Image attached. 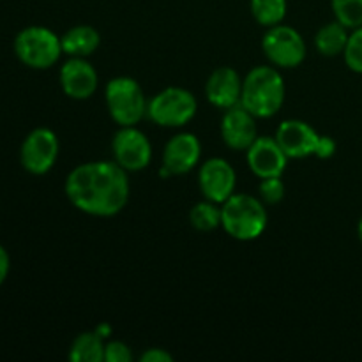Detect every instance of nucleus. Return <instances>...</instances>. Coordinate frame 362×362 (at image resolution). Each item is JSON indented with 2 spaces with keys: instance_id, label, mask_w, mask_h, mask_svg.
Segmentation results:
<instances>
[{
  "instance_id": "obj_1",
  "label": "nucleus",
  "mask_w": 362,
  "mask_h": 362,
  "mask_svg": "<svg viewBox=\"0 0 362 362\" xmlns=\"http://www.w3.org/2000/svg\"><path fill=\"white\" fill-rule=\"evenodd\" d=\"M66 194L78 211L110 218L129 200L127 172L115 161H94L76 166L66 179Z\"/></svg>"
},
{
  "instance_id": "obj_2",
  "label": "nucleus",
  "mask_w": 362,
  "mask_h": 362,
  "mask_svg": "<svg viewBox=\"0 0 362 362\" xmlns=\"http://www.w3.org/2000/svg\"><path fill=\"white\" fill-rule=\"evenodd\" d=\"M285 101L283 76L269 66L255 67L243 80L240 105L257 119H269L276 115Z\"/></svg>"
},
{
  "instance_id": "obj_3",
  "label": "nucleus",
  "mask_w": 362,
  "mask_h": 362,
  "mask_svg": "<svg viewBox=\"0 0 362 362\" xmlns=\"http://www.w3.org/2000/svg\"><path fill=\"white\" fill-rule=\"evenodd\" d=\"M221 226L235 240L258 239L267 226L264 202L251 194H232L221 207Z\"/></svg>"
},
{
  "instance_id": "obj_4",
  "label": "nucleus",
  "mask_w": 362,
  "mask_h": 362,
  "mask_svg": "<svg viewBox=\"0 0 362 362\" xmlns=\"http://www.w3.org/2000/svg\"><path fill=\"white\" fill-rule=\"evenodd\" d=\"M14 53L30 69H49L62 55L60 37L46 27H27L14 37Z\"/></svg>"
},
{
  "instance_id": "obj_5",
  "label": "nucleus",
  "mask_w": 362,
  "mask_h": 362,
  "mask_svg": "<svg viewBox=\"0 0 362 362\" xmlns=\"http://www.w3.org/2000/svg\"><path fill=\"white\" fill-rule=\"evenodd\" d=\"M105 99L112 119L122 127L136 126L147 112L144 90L140 83L129 76L113 78L106 85Z\"/></svg>"
},
{
  "instance_id": "obj_6",
  "label": "nucleus",
  "mask_w": 362,
  "mask_h": 362,
  "mask_svg": "<svg viewBox=\"0 0 362 362\" xmlns=\"http://www.w3.org/2000/svg\"><path fill=\"white\" fill-rule=\"evenodd\" d=\"M147 113L161 127H182L197 115V99L189 90L168 87L147 105Z\"/></svg>"
},
{
  "instance_id": "obj_7",
  "label": "nucleus",
  "mask_w": 362,
  "mask_h": 362,
  "mask_svg": "<svg viewBox=\"0 0 362 362\" xmlns=\"http://www.w3.org/2000/svg\"><path fill=\"white\" fill-rule=\"evenodd\" d=\"M262 49L271 64L285 69L300 66L306 59V42L303 35L296 28L281 23L269 27L262 39Z\"/></svg>"
},
{
  "instance_id": "obj_8",
  "label": "nucleus",
  "mask_w": 362,
  "mask_h": 362,
  "mask_svg": "<svg viewBox=\"0 0 362 362\" xmlns=\"http://www.w3.org/2000/svg\"><path fill=\"white\" fill-rule=\"evenodd\" d=\"M59 138L48 127L30 131L20 148L21 166L32 175H45L59 158Z\"/></svg>"
},
{
  "instance_id": "obj_9",
  "label": "nucleus",
  "mask_w": 362,
  "mask_h": 362,
  "mask_svg": "<svg viewBox=\"0 0 362 362\" xmlns=\"http://www.w3.org/2000/svg\"><path fill=\"white\" fill-rule=\"evenodd\" d=\"M113 158L117 165L126 172H138L147 168L152 158V147L148 138L134 126H126L113 136Z\"/></svg>"
},
{
  "instance_id": "obj_10",
  "label": "nucleus",
  "mask_w": 362,
  "mask_h": 362,
  "mask_svg": "<svg viewBox=\"0 0 362 362\" xmlns=\"http://www.w3.org/2000/svg\"><path fill=\"white\" fill-rule=\"evenodd\" d=\"M198 184L205 200L225 204L235 191V170L225 159L212 158L202 165Z\"/></svg>"
},
{
  "instance_id": "obj_11",
  "label": "nucleus",
  "mask_w": 362,
  "mask_h": 362,
  "mask_svg": "<svg viewBox=\"0 0 362 362\" xmlns=\"http://www.w3.org/2000/svg\"><path fill=\"white\" fill-rule=\"evenodd\" d=\"M246 152L250 170L258 179L281 177L290 159L278 140L269 136H258Z\"/></svg>"
},
{
  "instance_id": "obj_12",
  "label": "nucleus",
  "mask_w": 362,
  "mask_h": 362,
  "mask_svg": "<svg viewBox=\"0 0 362 362\" xmlns=\"http://www.w3.org/2000/svg\"><path fill=\"white\" fill-rule=\"evenodd\" d=\"M60 87L67 98L88 99L98 88V71L83 57H73L60 67Z\"/></svg>"
},
{
  "instance_id": "obj_13",
  "label": "nucleus",
  "mask_w": 362,
  "mask_h": 362,
  "mask_svg": "<svg viewBox=\"0 0 362 362\" xmlns=\"http://www.w3.org/2000/svg\"><path fill=\"white\" fill-rule=\"evenodd\" d=\"M255 119L257 117L247 112L240 103L226 110L221 119L223 141L233 151H247L258 138Z\"/></svg>"
},
{
  "instance_id": "obj_14",
  "label": "nucleus",
  "mask_w": 362,
  "mask_h": 362,
  "mask_svg": "<svg viewBox=\"0 0 362 362\" xmlns=\"http://www.w3.org/2000/svg\"><path fill=\"white\" fill-rule=\"evenodd\" d=\"M202 145L194 134L179 133L168 140L163 152V166L170 175H184L200 161Z\"/></svg>"
},
{
  "instance_id": "obj_15",
  "label": "nucleus",
  "mask_w": 362,
  "mask_h": 362,
  "mask_svg": "<svg viewBox=\"0 0 362 362\" xmlns=\"http://www.w3.org/2000/svg\"><path fill=\"white\" fill-rule=\"evenodd\" d=\"M276 140L288 158L303 159L315 156L320 134L303 120H285L276 131Z\"/></svg>"
},
{
  "instance_id": "obj_16",
  "label": "nucleus",
  "mask_w": 362,
  "mask_h": 362,
  "mask_svg": "<svg viewBox=\"0 0 362 362\" xmlns=\"http://www.w3.org/2000/svg\"><path fill=\"white\" fill-rule=\"evenodd\" d=\"M240 92H243V80L232 67H218L209 76L207 85H205V94L209 101L223 110L239 105Z\"/></svg>"
},
{
  "instance_id": "obj_17",
  "label": "nucleus",
  "mask_w": 362,
  "mask_h": 362,
  "mask_svg": "<svg viewBox=\"0 0 362 362\" xmlns=\"http://www.w3.org/2000/svg\"><path fill=\"white\" fill-rule=\"evenodd\" d=\"M101 42V35L90 25H78L69 28L66 34L60 37L62 52L71 57H88L98 49Z\"/></svg>"
},
{
  "instance_id": "obj_18",
  "label": "nucleus",
  "mask_w": 362,
  "mask_h": 362,
  "mask_svg": "<svg viewBox=\"0 0 362 362\" xmlns=\"http://www.w3.org/2000/svg\"><path fill=\"white\" fill-rule=\"evenodd\" d=\"M105 346L98 332H81L76 336L69 350V359L73 362H101L105 361Z\"/></svg>"
},
{
  "instance_id": "obj_19",
  "label": "nucleus",
  "mask_w": 362,
  "mask_h": 362,
  "mask_svg": "<svg viewBox=\"0 0 362 362\" xmlns=\"http://www.w3.org/2000/svg\"><path fill=\"white\" fill-rule=\"evenodd\" d=\"M346 42H349L346 27L339 23L338 20L322 27L315 35V46L325 57H336L343 53Z\"/></svg>"
},
{
  "instance_id": "obj_20",
  "label": "nucleus",
  "mask_w": 362,
  "mask_h": 362,
  "mask_svg": "<svg viewBox=\"0 0 362 362\" xmlns=\"http://www.w3.org/2000/svg\"><path fill=\"white\" fill-rule=\"evenodd\" d=\"M251 13L264 27H274L286 14V0H251Z\"/></svg>"
},
{
  "instance_id": "obj_21",
  "label": "nucleus",
  "mask_w": 362,
  "mask_h": 362,
  "mask_svg": "<svg viewBox=\"0 0 362 362\" xmlns=\"http://www.w3.org/2000/svg\"><path fill=\"white\" fill-rule=\"evenodd\" d=\"M189 221L193 228L200 232H211L221 225V209H218V204L211 200L200 202L191 209Z\"/></svg>"
},
{
  "instance_id": "obj_22",
  "label": "nucleus",
  "mask_w": 362,
  "mask_h": 362,
  "mask_svg": "<svg viewBox=\"0 0 362 362\" xmlns=\"http://www.w3.org/2000/svg\"><path fill=\"white\" fill-rule=\"evenodd\" d=\"M332 11L346 28L362 27V0H332Z\"/></svg>"
},
{
  "instance_id": "obj_23",
  "label": "nucleus",
  "mask_w": 362,
  "mask_h": 362,
  "mask_svg": "<svg viewBox=\"0 0 362 362\" xmlns=\"http://www.w3.org/2000/svg\"><path fill=\"white\" fill-rule=\"evenodd\" d=\"M345 62L354 73L362 74V27H357L345 46Z\"/></svg>"
},
{
  "instance_id": "obj_24",
  "label": "nucleus",
  "mask_w": 362,
  "mask_h": 362,
  "mask_svg": "<svg viewBox=\"0 0 362 362\" xmlns=\"http://www.w3.org/2000/svg\"><path fill=\"white\" fill-rule=\"evenodd\" d=\"M258 193L264 204H278L285 197V184H283L281 177H269V179H262L260 186H258Z\"/></svg>"
},
{
  "instance_id": "obj_25",
  "label": "nucleus",
  "mask_w": 362,
  "mask_h": 362,
  "mask_svg": "<svg viewBox=\"0 0 362 362\" xmlns=\"http://www.w3.org/2000/svg\"><path fill=\"white\" fill-rule=\"evenodd\" d=\"M105 361L106 362H131L133 354L131 349L122 341H110L105 346Z\"/></svg>"
},
{
  "instance_id": "obj_26",
  "label": "nucleus",
  "mask_w": 362,
  "mask_h": 362,
  "mask_svg": "<svg viewBox=\"0 0 362 362\" xmlns=\"http://www.w3.org/2000/svg\"><path fill=\"white\" fill-rule=\"evenodd\" d=\"M336 151V141L329 136H320L317 145V151H315V156L320 159H327L334 154Z\"/></svg>"
},
{
  "instance_id": "obj_27",
  "label": "nucleus",
  "mask_w": 362,
  "mask_h": 362,
  "mask_svg": "<svg viewBox=\"0 0 362 362\" xmlns=\"http://www.w3.org/2000/svg\"><path fill=\"white\" fill-rule=\"evenodd\" d=\"M140 359L144 362H172L173 357L163 349H148Z\"/></svg>"
},
{
  "instance_id": "obj_28",
  "label": "nucleus",
  "mask_w": 362,
  "mask_h": 362,
  "mask_svg": "<svg viewBox=\"0 0 362 362\" xmlns=\"http://www.w3.org/2000/svg\"><path fill=\"white\" fill-rule=\"evenodd\" d=\"M9 271H11L9 253H7L6 247L0 244V286L4 285V281H6L7 276H9Z\"/></svg>"
},
{
  "instance_id": "obj_29",
  "label": "nucleus",
  "mask_w": 362,
  "mask_h": 362,
  "mask_svg": "<svg viewBox=\"0 0 362 362\" xmlns=\"http://www.w3.org/2000/svg\"><path fill=\"white\" fill-rule=\"evenodd\" d=\"M95 332H98V334L101 336L103 339H105L106 336H108L110 332H112V327H110L108 324H101V325H98V329H95Z\"/></svg>"
},
{
  "instance_id": "obj_30",
  "label": "nucleus",
  "mask_w": 362,
  "mask_h": 362,
  "mask_svg": "<svg viewBox=\"0 0 362 362\" xmlns=\"http://www.w3.org/2000/svg\"><path fill=\"white\" fill-rule=\"evenodd\" d=\"M357 233H359V239H361V243H362V218H361V221H359V226H357Z\"/></svg>"
}]
</instances>
